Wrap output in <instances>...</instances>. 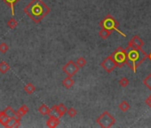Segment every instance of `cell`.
Instances as JSON below:
<instances>
[{
  "mask_svg": "<svg viewBox=\"0 0 151 128\" xmlns=\"http://www.w3.org/2000/svg\"><path fill=\"white\" fill-rule=\"evenodd\" d=\"M23 11L35 23H39L46 15H48L50 8L43 0H31Z\"/></svg>",
  "mask_w": 151,
  "mask_h": 128,
  "instance_id": "6da1fadb",
  "label": "cell"
},
{
  "mask_svg": "<svg viewBox=\"0 0 151 128\" xmlns=\"http://www.w3.org/2000/svg\"><path fill=\"white\" fill-rule=\"evenodd\" d=\"M126 51V61L125 64L128 65L134 72H136L137 68L140 66L147 58L148 54L141 48H133L127 46Z\"/></svg>",
  "mask_w": 151,
  "mask_h": 128,
  "instance_id": "7a4b0ae2",
  "label": "cell"
},
{
  "mask_svg": "<svg viewBox=\"0 0 151 128\" xmlns=\"http://www.w3.org/2000/svg\"><path fill=\"white\" fill-rule=\"evenodd\" d=\"M96 123L102 128H109L115 123V119L109 111H104L96 119Z\"/></svg>",
  "mask_w": 151,
  "mask_h": 128,
  "instance_id": "3957f363",
  "label": "cell"
},
{
  "mask_svg": "<svg viewBox=\"0 0 151 128\" xmlns=\"http://www.w3.org/2000/svg\"><path fill=\"white\" fill-rule=\"evenodd\" d=\"M99 25L101 27V29H109L110 31H112V30H118V31L119 22L112 15L108 14L102 21H100Z\"/></svg>",
  "mask_w": 151,
  "mask_h": 128,
  "instance_id": "277c9868",
  "label": "cell"
},
{
  "mask_svg": "<svg viewBox=\"0 0 151 128\" xmlns=\"http://www.w3.org/2000/svg\"><path fill=\"white\" fill-rule=\"evenodd\" d=\"M111 57L113 58L115 64H117V67L122 68L125 64L126 51L125 49H123L122 47H118L115 52H113V53L111 54Z\"/></svg>",
  "mask_w": 151,
  "mask_h": 128,
  "instance_id": "5b68a950",
  "label": "cell"
},
{
  "mask_svg": "<svg viewBox=\"0 0 151 128\" xmlns=\"http://www.w3.org/2000/svg\"><path fill=\"white\" fill-rule=\"evenodd\" d=\"M62 71L67 74L68 77H73L78 71H79V68L76 64L74 61H68L63 67H62Z\"/></svg>",
  "mask_w": 151,
  "mask_h": 128,
  "instance_id": "8992f818",
  "label": "cell"
},
{
  "mask_svg": "<svg viewBox=\"0 0 151 128\" xmlns=\"http://www.w3.org/2000/svg\"><path fill=\"white\" fill-rule=\"evenodd\" d=\"M100 66L105 69L108 73H111L114 69L117 68V64H115V62L113 60V58L111 57V55L105 58L104 61L100 63Z\"/></svg>",
  "mask_w": 151,
  "mask_h": 128,
  "instance_id": "52a82bcc",
  "label": "cell"
},
{
  "mask_svg": "<svg viewBox=\"0 0 151 128\" xmlns=\"http://www.w3.org/2000/svg\"><path fill=\"white\" fill-rule=\"evenodd\" d=\"M143 45H144V42L139 36H133V38L128 43V46L133 48H141Z\"/></svg>",
  "mask_w": 151,
  "mask_h": 128,
  "instance_id": "ba28073f",
  "label": "cell"
},
{
  "mask_svg": "<svg viewBox=\"0 0 151 128\" xmlns=\"http://www.w3.org/2000/svg\"><path fill=\"white\" fill-rule=\"evenodd\" d=\"M60 118L55 117V116H50L49 118L46 121V126L49 128H55L60 124Z\"/></svg>",
  "mask_w": 151,
  "mask_h": 128,
  "instance_id": "9c48e42d",
  "label": "cell"
},
{
  "mask_svg": "<svg viewBox=\"0 0 151 128\" xmlns=\"http://www.w3.org/2000/svg\"><path fill=\"white\" fill-rule=\"evenodd\" d=\"M20 125V119L16 118H10L5 127L6 128H17Z\"/></svg>",
  "mask_w": 151,
  "mask_h": 128,
  "instance_id": "30bf717a",
  "label": "cell"
},
{
  "mask_svg": "<svg viewBox=\"0 0 151 128\" xmlns=\"http://www.w3.org/2000/svg\"><path fill=\"white\" fill-rule=\"evenodd\" d=\"M75 84V81L71 77H68L66 78H64L62 80V86L66 88V89H69L71 88Z\"/></svg>",
  "mask_w": 151,
  "mask_h": 128,
  "instance_id": "8fae6325",
  "label": "cell"
},
{
  "mask_svg": "<svg viewBox=\"0 0 151 128\" xmlns=\"http://www.w3.org/2000/svg\"><path fill=\"white\" fill-rule=\"evenodd\" d=\"M56 107V110H57V112H58V116H59V118H61L63 117V115L67 112V107L64 105L63 103H60L59 105H55Z\"/></svg>",
  "mask_w": 151,
  "mask_h": 128,
  "instance_id": "7c38bea8",
  "label": "cell"
},
{
  "mask_svg": "<svg viewBox=\"0 0 151 128\" xmlns=\"http://www.w3.org/2000/svg\"><path fill=\"white\" fill-rule=\"evenodd\" d=\"M9 119H10V118L5 114V112L4 110L0 111V124L5 127V125H7Z\"/></svg>",
  "mask_w": 151,
  "mask_h": 128,
  "instance_id": "4fadbf2b",
  "label": "cell"
},
{
  "mask_svg": "<svg viewBox=\"0 0 151 128\" xmlns=\"http://www.w3.org/2000/svg\"><path fill=\"white\" fill-rule=\"evenodd\" d=\"M3 1L10 6L11 11H12V16H14V5L17 4L20 0H3Z\"/></svg>",
  "mask_w": 151,
  "mask_h": 128,
  "instance_id": "5bb4252c",
  "label": "cell"
},
{
  "mask_svg": "<svg viewBox=\"0 0 151 128\" xmlns=\"http://www.w3.org/2000/svg\"><path fill=\"white\" fill-rule=\"evenodd\" d=\"M10 68H11L10 65L6 62L3 61L0 62V72L2 74H5L6 72H8L10 71Z\"/></svg>",
  "mask_w": 151,
  "mask_h": 128,
  "instance_id": "9a60e30c",
  "label": "cell"
},
{
  "mask_svg": "<svg viewBox=\"0 0 151 128\" xmlns=\"http://www.w3.org/2000/svg\"><path fill=\"white\" fill-rule=\"evenodd\" d=\"M50 108L46 105V104H44V103H43L42 105L38 108V112L41 114V115H44V116H45V115H49V113H50Z\"/></svg>",
  "mask_w": 151,
  "mask_h": 128,
  "instance_id": "2e32d148",
  "label": "cell"
},
{
  "mask_svg": "<svg viewBox=\"0 0 151 128\" xmlns=\"http://www.w3.org/2000/svg\"><path fill=\"white\" fill-rule=\"evenodd\" d=\"M111 32L110 30L109 29H101L99 32V36L102 38V39H107L110 35H111Z\"/></svg>",
  "mask_w": 151,
  "mask_h": 128,
  "instance_id": "e0dca14e",
  "label": "cell"
},
{
  "mask_svg": "<svg viewBox=\"0 0 151 128\" xmlns=\"http://www.w3.org/2000/svg\"><path fill=\"white\" fill-rule=\"evenodd\" d=\"M24 91L27 92L28 94H32L33 92L36 91V86H35L32 83H28L24 86Z\"/></svg>",
  "mask_w": 151,
  "mask_h": 128,
  "instance_id": "ac0fdd59",
  "label": "cell"
},
{
  "mask_svg": "<svg viewBox=\"0 0 151 128\" xmlns=\"http://www.w3.org/2000/svg\"><path fill=\"white\" fill-rule=\"evenodd\" d=\"M4 111L5 112V114L8 116L9 118H15L16 117V111L14 110V109L11 106H7L5 108V110H4Z\"/></svg>",
  "mask_w": 151,
  "mask_h": 128,
  "instance_id": "d6986e66",
  "label": "cell"
},
{
  "mask_svg": "<svg viewBox=\"0 0 151 128\" xmlns=\"http://www.w3.org/2000/svg\"><path fill=\"white\" fill-rule=\"evenodd\" d=\"M75 62H76V64L78 66L79 68H84V67L86 65V60L85 59L84 57H79V58H77V61H76Z\"/></svg>",
  "mask_w": 151,
  "mask_h": 128,
  "instance_id": "ffe728a7",
  "label": "cell"
},
{
  "mask_svg": "<svg viewBox=\"0 0 151 128\" xmlns=\"http://www.w3.org/2000/svg\"><path fill=\"white\" fill-rule=\"evenodd\" d=\"M119 109L120 110H122L123 112H126L127 110H129L130 109V104L127 102L126 101H123L120 104H119Z\"/></svg>",
  "mask_w": 151,
  "mask_h": 128,
  "instance_id": "44dd1931",
  "label": "cell"
},
{
  "mask_svg": "<svg viewBox=\"0 0 151 128\" xmlns=\"http://www.w3.org/2000/svg\"><path fill=\"white\" fill-rule=\"evenodd\" d=\"M7 26L11 29H14L18 26V21L14 19V18H11L8 21H7Z\"/></svg>",
  "mask_w": 151,
  "mask_h": 128,
  "instance_id": "7402d4cb",
  "label": "cell"
},
{
  "mask_svg": "<svg viewBox=\"0 0 151 128\" xmlns=\"http://www.w3.org/2000/svg\"><path fill=\"white\" fill-rule=\"evenodd\" d=\"M143 84L145 86H147L148 89L151 90V73L148 74L143 80Z\"/></svg>",
  "mask_w": 151,
  "mask_h": 128,
  "instance_id": "603a6c76",
  "label": "cell"
},
{
  "mask_svg": "<svg viewBox=\"0 0 151 128\" xmlns=\"http://www.w3.org/2000/svg\"><path fill=\"white\" fill-rule=\"evenodd\" d=\"M19 113H20V115L21 116V117H22V116H24V115H26L28 112H29V107L27 106V105H25V104H24V105H22V106H20V108L17 110Z\"/></svg>",
  "mask_w": 151,
  "mask_h": 128,
  "instance_id": "cb8c5ba5",
  "label": "cell"
},
{
  "mask_svg": "<svg viewBox=\"0 0 151 128\" xmlns=\"http://www.w3.org/2000/svg\"><path fill=\"white\" fill-rule=\"evenodd\" d=\"M66 113H67L70 118H74V117H76V116H77V110H76L75 108H69V109L67 110V112H66Z\"/></svg>",
  "mask_w": 151,
  "mask_h": 128,
  "instance_id": "d4e9b609",
  "label": "cell"
},
{
  "mask_svg": "<svg viewBox=\"0 0 151 128\" xmlns=\"http://www.w3.org/2000/svg\"><path fill=\"white\" fill-rule=\"evenodd\" d=\"M9 50V46L6 43H1L0 44V53H6V52Z\"/></svg>",
  "mask_w": 151,
  "mask_h": 128,
  "instance_id": "484cf974",
  "label": "cell"
},
{
  "mask_svg": "<svg viewBox=\"0 0 151 128\" xmlns=\"http://www.w3.org/2000/svg\"><path fill=\"white\" fill-rule=\"evenodd\" d=\"M119 85L122 86V87H126L127 86L129 85V79L127 77H122L120 80H119Z\"/></svg>",
  "mask_w": 151,
  "mask_h": 128,
  "instance_id": "4316f807",
  "label": "cell"
},
{
  "mask_svg": "<svg viewBox=\"0 0 151 128\" xmlns=\"http://www.w3.org/2000/svg\"><path fill=\"white\" fill-rule=\"evenodd\" d=\"M145 103L147 104V105L149 107V108H151V94L146 99V101H145Z\"/></svg>",
  "mask_w": 151,
  "mask_h": 128,
  "instance_id": "83f0119b",
  "label": "cell"
},
{
  "mask_svg": "<svg viewBox=\"0 0 151 128\" xmlns=\"http://www.w3.org/2000/svg\"><path fill=\"white\" fill-rule=\"evenodd\" d=\"M148 59L151 61V53H150L149 54H148Z\"/></svg>",
  "mask_w": 151,
  "mask_h": 128,
  "instance_id": "f1b7e54d",
  "label": "cell"
}]
</instances>
